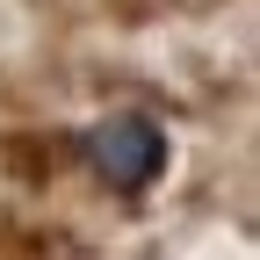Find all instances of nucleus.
<instances>
[{"mask_svg":"<svg viewBox=\"0 0 260 260\" xmlns=\"http://www.w3.org/2000/svg\"><path fill=\"white\" fill-rule=\"evenodd\" d=\"M167 123L145 116V109H116L87 130V167L109 195H145L159 174H167Z\"/></svg>","mask_w":260,"mask_h":260,"instance_id":"1","label":"nucleus"}]
</instances>
